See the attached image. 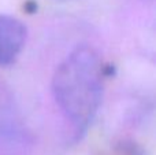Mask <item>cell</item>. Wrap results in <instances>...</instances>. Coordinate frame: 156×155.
<instances>
[{
  "instance_id": "cell-2",
  "label": "cell",
  "mask_w": 156,
  "mask_h": 155,
  "mask_svg": "<svg viewBox=\"0 0 156 155\" xmlns=\"http://www.w3.org/2000/svg\"><path fill=\"white\" fill-rule=\"evenodd\" d=\"M26 26L18 18L0 15V66H10L18 59L26 43Z\"/></svg>"
},
{
  "instance_id": "cell-1",
  "label": "cell",
  "mask_w": 156,
  "mask_h": 155,
  "mask_svg": "<svg viewBox=\"0 0 156 155\" xmlns=\"http://www.w3.org/2000/svg\"><path fill=\"white\" fill-rule=\"evenodd\" d=\"M103 62L90 45H78L56 67L52 92L80 137L94 118L103 98Z\"/></svg>"
},
{
  "instance_id": "cell-3",
  "label": "cell",
  "mask_w": 156,
  "mask_h": 155,
  "mask_svg": "<svg viewBox=\"0 0 156 155\" xmlns=\"http://www.w3.org/2000/svg\"><path fill=\"white\" fill-rule=\"evenodd\" d=\"M10 93L0 87V142L8 146L23 144L25 133Z\"/></svg>"
}]
</instances>
